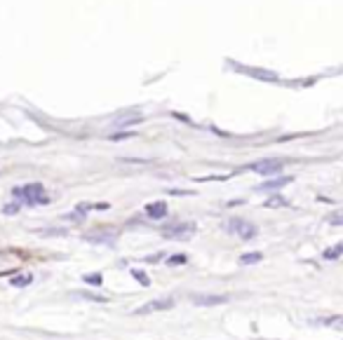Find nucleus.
<instances>
[{"label":"nucleus","mask_w":343,"mask_h":340,"mask_svg":"<svg viewBox=\"0 0 343 340\" xmlns=\"http://www.w3.org/2000/svg\"><path fill=\"white\" fill-rule=\"evenodd\" d=\"M165 263H167V267H179V265H186V263H188V256H186V254H174V256H167V258H165Z\"/></svg>","instance_id":"nucleus-13"},{"label":"nucleus","mask_w":343,"mask_h":340,"mask_svg":"<svg viewBox=\"0 0 343 340\" xmlns=\"http://www.w3.org/2000/svg\"><path fill=\"white\" fill-rule=\"evenodd\" d=\"M83 282L89 284V287H101L104 284V275L101 272H89V275H83Z\"/></svg>","instance_id":"nucleus-15"},{"label":"nucleus","mask_w":343,"mask_h":340,"mask_svg":"<svg viewBox=\"0 0 343 340\" xmlns=\"http://www.w3.org/2000/svg\"><path fill=\"white\" fill-rule=\"evenodd\" d=\"M170 195H193V192H188V190H170Z\"/></svg>","instance_id":"nucleus-25"},{"label":"nucleus","mask_w":343,"mask_h":340,"mask_svg":"<svg viewBox=\"0 0 343 340\" xmlns=\"http://www.w3.org/2000/svg\"><path fill=\"white\" fill-rule=\"evenodd\" d=\"M230 68H235L237 73L242 75H249V78H254L258 82H280V75L275 71H270V68H257V66H245V64H237V61H228Z\"/></svg>","instance_id":"nucleus-3"},{"label":"nucleus","mask_w":343,"mask_h":340,"mask_svg":"<svg viewBox=\"0 0 343 340\" xmlns=\"http://www.w3.org/2000/svg\"><path fill=\"white\" fill-rule=\"evenodd\" d=\"M195 233L193 221H174V223L162 228V237L165 239H188Z\"/></svg>","instance_id":"nucleus-4"},{"label":"nucleus","mask_w":343,"mask_h":340,"mask_svg":"<svg viewBox=\"0 0 343 340\" xmlns=\"http://www.w3.org/2000/svg\"><path fill=\"white\" fill-rule=\"evenodd\" d=\"M174 298L172 296H165V298H155V300H148L146 305H141L139 310H137V314H148V312H160V310H170L174 308Z\"/></svg>","instance_id":"nucleus-6"},{"label":"nucleus","mask_w":343,"mask_h":340,"mask_svg":"<svg viewBox=\"0 0 343 340\" xmlns=\"http://www.w3.org/2000/svg\"><path fill=\"white\" fill-rule=\"evenodd\" d=\"M282 167H285V159L268 157V159H258V162H252L247 169H249V171H257V174H261V176H273V174H278Z\"/></svg>","instance_id":"nucleus-5"},{"label":"nucleus","mask_w":343,"mask_h":340,"mask_svg":"<svg viewBox=\"0 0 343 340\" xmlns=\"http://www.w3.org/2000/svg\"><path fill=\"white\" fill-rule=\"evenodd\" d=\"M167 213H170V209H167V202H165V200H158V202L146 204V216L153 218V221H162Z\"/></svg>","instance_id":"nucleus-8"},{"label":"nucleus","mask_w":343,"mask_h":340,"mask_svg":"<svg viewBox=\"0 0 343 340\" xmlns=\"http://www.w3.org/2000/svg\"><path fill=\"white\" fill-rule=\"evenodd\" d=\"M224 230L228 235H237L240 239H245V242H249V239H254L258 235V228L252 221H247V218H228L224 223Z\"/></svg>","instance_id":"nucleus-2"},{"label":"nucleus","mask_w":343,"mask_h":340,"mask_svg":"<svg viewBox=\"0 0 343 340\" xmlns=\"http://www.w3.org/2000/svg\"><path fill=\"white\" fill-rule=\"evenodd\" d=\"M137 122H141V115H137V117H127V120H120V122H115V129L129 127V125H137Z\"/></svg>","instance_id":"nucleus-19"},{"label":"nucleus","mask_w":343,"mask_h":340,"mask_svg":"<svg viewBox=\"0 0 343 340\" xmlns=\"http://www.w3.org/2000/svg\"><path fill=\"white\" fill-rule=\"evenodd\" d=\"M228 298L226 296H202V293H198V296H193V303L198 305V308H209V305H224Z\"/></svg>","instance_id":"nucleus-9"},{"label":"nucleus","mask_w":343,"mask_h":340,"mask_svg":"<svg viewBox=\"0 0 343 340\" xmlns=\"http://www.w3.org/2000/svg\"><path fill=\"white\" fill-rule=\"evenodd\" d=\"M315 324L329 326V329H343V317H324V319H317Z\"/></svg>","instance_id":"nucleus-14"},{"label":"nucleus","mask_w":343,"mask_h":340,"mask_svg":"<svg viewBox=\"0 0 343 340\" xmlns=\"http://www.w3.org/2000/svg\"><path fill=\"white\" fill-rule=\"evenodd\" d=\"M19 209H22V202H12V204H5V207H2V213L12 216V213H17Z\"/></svg>","instance_id":"nucleus-20"},{"label":"nucleus","mask_w":343,"mask_h":340,"mask_svg":"<svg viewBox=\"0 0 343 340\" xmlns=\"http://www.w3.org/2000/svg\"><path fill=\"white\" fill-rule=\"evenodd\" d=\"M294 181V176H278V179H268L263 181L261 185H257V192H273V190H280L285 185H289Z\"/></svg>","instance_id":"nucleus-7"},{"label":"nucleus","mask_w":343,"mask_h":340,"mask_svg":"<svg viewBox=\"0 0 343 340\" xmlns=\"http://www.w3.org/2000/svg\"><path fill=\"white\" fill-rule=\"evenodd\" d=\"M129 275L134 277V279H137V282H139L141 287H150V277L146 275V272H143V270H137V267H132V270H129Z\"/></svg>","instance_id":"nucleus-17"},{"label":"nucleus","mask_w":343,"mask_h":340,"mask_svg":"<svg viewBox=\"0 0 343 340\" xmlns=\"http://www.w3.org/2000/svg\"><path fill=\"white\" fill-rule=\"evenodd\" d=\"M12 195L17 197V202L26 204V207H35V204H50V197L45 195V185L38 181L26 183V185H17Z\"/></svg>","instance_id":"nucleus-1"},{"label":"nucleus","mask_w":343,"mask_h":340,"mask_svg":"<svg viewBox=\"0 0 343 340\" xmlns=\"http://www.w3.org/2000/svg\"><path fill=\"white\" fill-rule=\"evenodd\" d=\"M329 223L332 225H343V211L334 213V216H329Z\"/></svg>","instance_id":"nucleus-22"},{"label":"nucleus","mask_w":343,"mask_h":340,"mask_svg":"<svg viewBox=\"0 0 343 340\" xmlns=\"http://www.w3.org/2000/svg\"><path fill=\"white\" fill-rule=\"evenodd\" d=\"M287 204L289 202H287L282 195H273V197H268V200L263 202V207H266V209H275V207H287Z\"/></svg>","instance_id":"nucleus-16"},{"label":"nucleus","mask_w":343,"mask_h":340,"mask_svg":"<svg viewBox=\"0 0 343 340\" xmlns=\"http://www.w3.org/2000/svg\"><path fill=\"white\" fill-rule=\"evenodd\" d=\"M162 258H165V254H153V256H146V258H143V261H146V263H160Z\"/></svg>","instance_id":"nucleus-23"},{"label":"nucleus","mask_w":343,"mask_h":340,"mask_svg":"<svg viewBox=\"0 0 343 340\" xmlns=\"http://www.w3.org/2000/svg\"><path fill=\"white\" fill-rule=\"evenodd\" d=\"M75 296H80V298H87V300H94V303H106V298L104 296H97V293H75Z\"/></svg>","instance_id":"nucleus-21"},{"label":"nucleus","mask_w":343,"mask_h":340,"mask_svg":"<svg viewBox=\"0 0 343 340\" xmlns=\"http://www.w3.org/2000/svg\"><path fill=\"white\" fill-rule=\"evenodd\" d=\"M263 261V254L261 251H249V254H242L240 256V265H257V263H261Z\"/></svg>","instance_id":"nucleus-10"},{"label":"nucleus","mask_w":343,"mask_h":340,"mask_svg":"<svg viewBox=\"0 0 343 340\" xmlns=\"http://www.w3.org/2000/svg\"><path fill=\"white\" fill-rule=\"evenodd\" d=\"M341 254H343V242H339V244L329 246L327 251H322V258L324 261H334V258H341Z\"/></svg>","instance_id":"nucleus-12"},{"label":"nucleus","mask_w":343,"mask_h":340,"mask_svg":"<svg viewBox=\"0 0 343 340\" xmlns=\"http://www.w3.org/2000/svg\"><path fill=\"white\" fill-rule=\"evenodd\" d=\"M129 136H132L129 131H122V134H111L108 138H111V141H122V138H129Z\"/></svg>","instance_id":"nucleus-24"},{"label":"nucleus","mask_w":343,"mask_h":340,"mask_svg":"<svg viewBox=\"0 0 343 340\" xmlns=\"http://www.w3.org/2000/svg\"><path fill=\"white\" fill-rule=\"evenodd\" d=\"M85 218H87V211H80L78 207H75V211L66 213V221H73V223H83Z\"/></svg>","instance_id":"nucleus-18"},{"label":"nucleus","mask_w":343,"mask_h":340,"mask_svg":"<svg viewBox=\"0 0 343 340\" xmlns=\"http://www.w3.org/2000/svg\"><path fill=\"white\" fill-rule=\"evenodd\" d=\"M31 282H33V275H31V272H26V275H14V277L10 279V284H12L14 288H24V287H29Z\"/></svg>","instance_id":"nucleus-11"}]
</instances>
